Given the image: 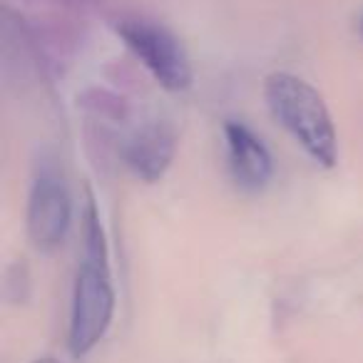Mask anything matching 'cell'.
<instances>
[{"instance_id": "cell-1", "label": "cell", "mask_w": 363, "mask_h": 363, "mask_svg": "<svg viewBox=\"0 0 363 363\" xmlns=\"http://www.w3.org/2000/svg\"><path fill=\"white\" fill-rule=\"evenodd\" d=\"M112 313H115V289L107 262L105 229L100 224L95 204H87L85 247L72 291L70 333H67L72 356H85L102 341L112 323Z\"/></svg>"}, {"instance_id": "cell-2", "label": "cell", "mask_w": 363, "mask_h": 363, "mask_svg": "<svg viewBox=\"0 0 363 363\" xmlns=\"http://www.w3.org/2000/svg\"><path fill=\"white\" fill-rule=\"evenodd\" d=\"M267 105L274 120L303 147L321 167H333L338 160V140L323 97L306 80L291 72H274L264 85Z\"/></svg>"}, {"instance_id": "cell-3", "label": "cell", "mask_w": 363, "mask_h": 363, "mask_svg": "<svg viewBox=\"0 0 363 363\" xmlns=\"http://www.w3.org/2000/svg\"><path fill=\"white\" fill-rule=\"evenodd\" d=\"M117 33L164 90L179 92L192 85V62L187 50L164 26L145 18H122Z\"/></svg>"}, {"instance_id": "cell-4", "label": "cell", "mask_w": 363, "mask_h": 363, "mask_svg": "<svg viewBox=\"0 0 363 363\" xmlns=\"http://www.w3.org/2000/svg\"><path fill=\"white\" fill-rule=\"evenodd\" d=\"M72 219L70 194L55 169H40L28 199V234L35 249L55 252L67 237Z\"/></svg>"}, {"instance_id": "cell-5", "label": "cell", "mask_w": 363, "mask_h": 363, "mask_svg": "<svg viewBox=\"0 0 363 363\" xmlns=\"http://www.w3.org/2000/svg\"><path fill=\"white\" fill-rule=\"evenodd\" d=\"M224 142L229 172L239 187L247 192H259L267 187L274 174V162L267 145L244 122L234 120L224 125Z\"/></svg>"}, {"instance_id": "cell-6", "label": "cell", "mask_w": 363, "mask_h": 363, "mask_svg": "<svg viewBox=\"0 0 363 363\" xmlns=\"http://www.w3.org/2000/svg\"><path fill=\"white\" fill-rule=\"evenodd\" d=\"M174 130L167 122H150L132 135L125 147V162L142 182H157L164 177L174 160Z\"/></svg>"}, {"instance_id": "cell-7", "label": "cell", "mask_w": 363, "mask_h": 363, "mask_svg": "<svg viewBox=\"0 0 363 363\" xmlns=\"http://www.w3.org/2000/svg\"><path fill=\"white\" fill-rule=\"evenodd\" d=\"M33 363H57L55 358H38V361H33Z\"/></svg>"}]
</instances>
